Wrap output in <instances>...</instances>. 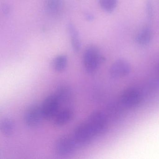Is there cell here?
Listing matches in <instances>:
<instances>
[{"mask_svg":"<svg viewBox=\"0 0 159 159\" xmlns=\"http://www.w3.org/2000/svg\"><path fill=\"white\" fill-rule=\"evenodd\" d=\"M152 37V32L148 27L142 29L137 34L135 41L139 44L147 45L150 42Z\"/></svg>","mask_w":159,"mask_h":159,"instance_id":"13","label":"cell"},{"mask_svg":"<svg viewBox=\"0 0 159 159\" xmlns=\"http://www.w3.org/2000/svg\"><path fill=\"white\" fill-rule=\"evenodd\" d=\"M80 147L72 135H65L56 141L54 151L56 154L59 156H66L75 152Z\"/></svg>","mask_w":159,"mask_h":159,"instance_id":"2","label":"cell"},{"mask_svg":"<svg viewBox=\"0 0 159 159\" xmlns=\"http://www.w3.org/2000/svg\"><path fill=\"white\" fill-rule=\"evenodd\" d=\"M44 119L41 105L34 104L28 108L24 114V121L27 126L35 127L39 126Z\"/></svg>","mask_w":159,"mask_h":159,"instance_id":"4","label":"cell"},{"mask_svg":"<svg viewBox=\"0 0 159 159\" xmlns=\"http://www.w3.org/2000/svg\"><path fill=\"white\" fill-rule=\"evenodd\" d=\"M60 105V101L55 94H51L46 97L41 105L44 119H54L58 112Z\"/></svg>","mask_w":159,"mask_h":159,"instance_id":"6","label":"cell"},{"mask_svg":"<svg viewBox=\"0 0 159 159\" xmlns=\"http://www.w3.org/2000/svg\"><path fill=\"white\" fill-rule=\"evenodd\" d=\"M68 31L70 37L72 49L75 52H78L80 50L81 43L78 30L74 25L70 23L68 25Z\"/></svg>","mask_w":159,"mask_h":159,"instance_id":"9","label":"cell"},{"mask_svg":"<svg viewBox=\"0 0 159 159\" xmlns=\"http://www.w3.org/2000/svg\"><path fill=\"white\" fill-rule=\"evenodd\" d=\"M100 7L105 11L111 13L117 7L118 0H99Z\"/></svg>","mask_w":159,"mask_h":159,"instance_id":"16","label":"cell"},{"mask_svg":"<svg viewBox=\"0 0 159 159\" xmlns=\"http://www.w3.org/2000/svg\"><path fill=\"white\" fill-rule=\"evenodd\" d=\"M86 122L96 136L103 133L107 125V116L104 112L99 111L92 112Z\"/></svg>","mask_w":159,"mask_h":159,"instance_id":"5","label":"cell"},{"mask_svg":"<svg viewBox=\"0 0 159 159\" xmlns=\"http://www.w3.org/2000/svg\"><path fill=\"white\" fill-rule=\"evenodd\" d=\"M0 128L3 135L9 136L12 134L14 132L15 124L11 119H4L1 122Z\"/></svg>","mask_w":159,"mask_h":159,"instance_id":"15","label":"cell"},{"mask_svg":"<svg viewBox=\"0 0 159 159\" xmlns=\"http://www.w3.org/2000/svg\"><path fill=\"white\" fill-rule=\"evenodd\" d=\"M73 117L72 111L65 109L57 113L54 118V124L57 126H62L69 122Z\"/></svg>","mask_w":159,"mask_h":159,"instance_id":"11","label":"cell"},{"mask_svg":"<svg viewBox=\"0 0 159 159\" xmlns=\"http://www.w3.org/2000/svg\"><path fill=\"white\" fill-rule=\"evenodd\" d=\"M68 58L66 55L61 54L55 57L52 61V67L57 72L64 71L67 66Z\"/></svg>","mask_w":159,"mask_h":159,"instance_id":"14","label":"cell"},{"mask_svg":"<svg viewBox=\"0 0 159 159\" xmlns=\"http://www.w3.org/2000/svg\"><path fill=\"white\" fill-rule=\"evenodd\" d=\"M121 102L125 106L128 108L136 107L140 101V96L139 93L134 89L125 90L121 96Z\"/></svg>","mask_w":159,"mask_h":159,"instance_id":"8","label":"cell"},{"mask_svg":"<svg viewBox=\"0 0 159 159\" xmlns=\"http://www.w3.org/2000/svg\"><path fill=\"white\" fill-rule=\"evenodd\" d=\"M131 69V66L128 61L124 59H118L111 66L110 76L112 79H119L129 74Z\"/></svg>","mask_w":159,"mask_h":159,"instance_id":"7","label":"cell"},{"mask_svg":"<svg viewBox=\"0 0 159 159\" xmlns=\"http://www.w3.org/2000/svg\"><path fill=\"white\" fill-rule=\"evenodd\" d=\"M105 61L99 49L94 45H89L85 49L83 55L84 67L87 73L95 72L100 65Z\"/></svg>","mask_w":159,"mask_h":159,"instance_id":"1","label":"cell"},{"mask_svg":"<svg viewBox=\"0 0 159 159\" xmlns=\"http://www.w3.org/2000/svg\"><path fill=\"white\" fill-rule=\"evenodd\" d=\"M64 7V0H46L45 7L49 14L54 16L59 15Z\"/></svg>","mask_w":159,"mask_h":159,"instance_id":"10","label":"cell"},{"mask_svg":"<svg viewBox=\"0 0 159 159\" xmlns=\"http://www.w3.org/2000/svg\"><path fill=\"white\" fill-rule=\"evenodd\" d=\"M60 103L67 104L70 101L72 97L69 87L66 84H60L56 89L55 93Z\"/></svg>","mask_w":159,"mask_h":159,"instance_id":"12","label":"cell"},{"mask_svg":"<svg viewBox=\"0 0 159 159\" xmlns=\"http://www.w3.org/2000/svg\"><path fill=\"white\" fill-rule=\"evenodd\" d=\"M72 135L80 147L90 143L96 136L86 122L78 125L74 129Z\"/></svg>","mask_w":159,"mask_h":159,"instance_id":"3","label":"cell"}]
</instances>
